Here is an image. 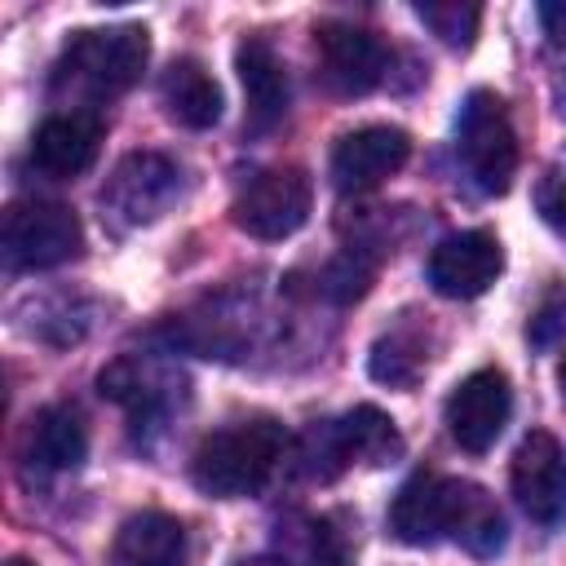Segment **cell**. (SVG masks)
<instances>
[{"label":"cell","instance_id":"obj_21","mask_svg":"<svg viewBox=\"0 0 566 566\" xmlns=\"http://www.w3.org/2000/svg\"><path fill=\"white\" fill-rule=\"evenodd\" d=\"M535 212H539V221H544L557 239H566V172H562V168H548V172L535 181Z\"/></svg>","mask_w":566,"mask_h":566},{"label":"cell","instance_id":"obj_23","mask_svg":"<svg viewBox=\"0 0 566 566\" xmlns=\"http://www.w3.org/2000/svg\"><path fill=\"white\" fill-rule=\"evenodd\" d=\"M239 566H287L283 557H243Z\"/></svg>","mask_w":566,"mask_h":566},{"label":"cell","instance_id":"obj_5","mask_svg":"<svg viewBox=\"0 0 566 566\" xmlns=\"http://www.w3.org/2000/svg\"><path fill=\"white\" fill-rule=\"evenodd\" d=\"M0 248H4L9 270H53V265H66L71 256H80L84 230L66 203L22 199V203H9V212H4Z\"/></svg>","mask_w":566,"mask_h":566},{"label":"cell","instance_id":"obj_18","mask_svg":"<svg viewBox=\"0 0 566 566\" xmlns=\"http://www.w3.org/2000/svg\"><path fill=\"white\" fill-rule=\"evenodd\" d=\"M332 429H336L345 464H354V460L358 464H389V460L402 455V438H398L394 420L380 407H371V402L345 411L340 420H332Z\"/></svg>","mask_w":566,"mask_h":566},{"label":"cell","instance_id":"obj_10","mask_svg":"<svg viewBox=\"0 0 566 566\" xmlns=\"http://www.w3.org/2000/svg\"><path fill=\"white\" fill-rule=\"evenodd\" d=\"M509 416H513V389L500 367L469 371L447 398V429L469 455L491 451L495 438L504 433Z\"/></svg>","mask_w":566,"mask_h":566},{"label":"cell","instance_id":"obj_9","mask_svg":"<svg viewBox=\"0 0 566 566\" xmlns=\"http://www.w3.org/2000/svg\"><path fill=\"white\" fill-rule=\"evenodd\" d=\"M504 270V248L491 230H455L438 239V248L424 261V279L447 301H473L482 296Z\"/></svg>","mask_w":566,"mask_h":566},{"label":"cell","instance_id":"obj_3","mask_svg":"<svg viewBox=\"0 0 566 566\" xmlns=\"http://www.w3.org/2000/svg\"><path fill=\"white\" fill-rule=\"evenodd\" d=\"M283 455H287V429L274 416H252L208 433L190 460V478L203 495L243 500L274 478Z\"/></svg>","mask_w":566,"mask_h":566},{"label":"cell","instance_id":"obj_22","mask_svg":"<svg viewBox=\"0 0 566 566\" xmlns=\"http://www.w3.org/2000/svg\"><path fill=\"white\" fill-rule=\"evenodd\" d=\"M535 18H539L548 44H553V49H566V0H544V4L535 9Z\"/></svg>","mask_w":566,"mask_h":566},{"label":"cell","instance_id":"obj_8","mask_svg":"<svg viewBox=\"0 0 566 566\" xmlns=\"http://www.w3.org/2000/svg\"><path fill=\"white\" fill-rule=\"evenodd\" d=\"M509 482L531 522L539 526L566 522V447L548 429H531L517 442Z\"/></svg>","mask_w":566,"mask_h":566},{"label":"cell","instance_id":"obj_11","mask_svg":"<svg viewBox=\"0 0 566 566\" xmlns=\"http://www.w3.org/2000/svg\"><path fill=\"white\" fill-rule=\"evenodd\" d=\"M411 159V137L394 124H363L354 133H345L332 150V181L345 195H363L376 190L380 181H389L402 164Z\"/></svg>","mask_w":566,"mask_h":566},{"label":"cell","instance_id":"obj_24","mask_svg":"<svg viewBox=\"0 0 566 566\" xmlns=\"http://www.w3.org/2000/svg\"><path fill=\"white\" fill-rule=\"evenodd\" d=\"M557 380H562V394H566V354H562V367H557Z\"/></svg>","mask_w":566,"mask_h":566},{"label":"cell","instance_id":"obj_12","mask_svg":"<svg viewBox=\"0 0 566 566\" xmlns=\"http://www.w3.org/2000/svg\"><path fill=\"white\" fill-rule=\"evenodd\" d=\"M177 177H181L177 164L164 159V155H150V150L128 155V159L111 172V181H106V190H102V212L119 217L124 226L155 221V217L172 203Z\"/></svg>","mask_w":566,"mask_h":566},{"label":"cell","instance_id":"obj_1","mask_svg":"<svg viewBox=\"0 0 566 566\" xmlns=\"http://www.w3.org/2000/svg\"><path fill=\"white\" fill-rule=\"evenodd\" d=\"M389 535L411 548L455 539L473 557H495L509 539V526L486 486L442 473H416L389 504Z\"/></svg>","mask_w":566,"mask_h":566},{"label":"cell","instance_id":"obj_14","mask_svg":"<svg viewBox=\"0 0 566 566\" xmlns=\"http://www.w3.org/2000/svg\"><path fill=\"white\" fill-rule=\"evenodd\" d=\"M234 71H239V84H243V97H248L243 128H248V133H270V128H279L283 115H287L292 88H287V66L279 62L274 44L261 40V35H248V40L234 49Z\"/></svg>","mask_w":566,"mask_h":566},{"label":"cell","instance_id":"obj_13","mask_svg":"<svg viewBox=\"0 0 566 566\" xmlns=\"http://www.w3.org/2000/svg\"><path fill=\"white\" fill-rule=\"evenodd\" d=\"M102 150V115L97 111H57L31 137V164L57 181L93 168Z\"/></svg>","mask_w":566,"mask_h":566},{"label":"cell","instance_id":"obj_17","mask_svg":"<svg viewBox=\"0 0 566 566\" xmlns=\"http://www.w3.org/2000/svg\"><path fill=\"white\" fill-rule=\"evenodd\" d=\"M159 97L164 111L181 124V128H212L221 119V84L212 80V71L199 57H177L168 62V71L159 75Z\"/></svg>","mask_w":566,"mask_h":566},{"label":"cell","instance_id":"obj_6","mask_svg":"<svg viewBox=\"0 0 566 566\" xmlns=\"http://www.w3.org/2000/svg\"><path fill=\"white\" fill-rule=\"evenodd\" d=\"M310 203H314V186L305 168L296 164L261 168L234 195L230 221L252 239H287L310 221Z\"/></svg>","mask_w":566,"mask_h":566},{"label":"cell","instance_id":"obj_4","mask_svg":"<svg viewBox=\"0 0 566 566\" xmlns=\"http://www.w3.org/2000/svg\"><path fill=\"white\" fill-rule=\"evenodd\" d=\"M455 150L482 195H509L517 177V133L491 88H473L455 115Z\"/></svg>","mask_w":566,"mask_h":566},{"label":"cell","instance_id":"obj_25","mask_svg":"<svg viewBox=\"0 0 566 566\" xmlns=\"http://www.w3.org/2000/svg\"><path fill=\"white\" fill-rule=\"evenodd\" d=\"M4 566H35V562H27V557H9Z\"/></svg>","mask_w":566,"mask_h":566},{"label":"cell","instance_id":"obj_20","mask_svg":"<svg viewBox=\"0 0 566 566\" xmlns=\"http://www.w3.org/2000/svg\"><path fill=\"white\" fill-rule=\"evenodd\" d=\"M371 376L380 385H411L424 367V354H420V340H407L402 332H389L371 345Z\"/></svg>","mask_w":566,"mask_h":566},{"label":"cell","instance_id":"obj_7","mask_svg":"<svg viewBox=\"0 0 566 566\" xmlns=\"http://www.w3.org/2000/svg\"><path fill=\"white\" fill-rule=\"evenodd\" d=\"M314 49H318L323 84L345 97L371 93L389 71V49L380 44V35H371L367 27L340 22V18H327L314 27Z\"/></svg>","mask_w":566,"mask_h":566},{"label":"cell","instance_id":"obj_2","mask_svg":"<svg viewBox=\"0 0 566 566\" xmlns=\"http://www.w3.org/2000/svg\"><path fill=\"white\" fill-rule=\"evenodd\" d=\"M150 57L146 27H102V31H75L53 66V93L80 102L84 111L97 102H111L128 93Z\"/></svg>","mask_w":566,"mask_h":566},{"label":"cell","instance_id":"obj_19","mask_svg":"<svg viewBox=\"0 0 566 566\" xmlns=\"http://www.w3.org/2000/svg\"><path fill=\"white\" fill-rule=\"evenodd\" d=\"M416 18L451 49H469L482 22V4H460V0H424L416 4Z\"/></svg>","mask_w":566,"mask_h":566},{"label":"cell","instance_id":"obj_16","mask_svg":"<svg viewBox=\"0 0 566 566\" xmlns=\"http://www.w3.org/2000/svg\"><path fill=\"white\" fill-rule=\"evenodd\" d=\"M22 455L49 473H62V469H80L84 455H88V433H84V420L75 416V407H62V402H49L31 416L27 424V438H22Z\"/></svg>","mask_w":566,"mask_h":566},{"label":"cell","instance_id":"obj_15","mask_svg":"<svg viewBox=\"0 0 566 566\" xmlns=\"http://www.w3.org/2000/svg\"><path fill=\"white\" fill-rule=\"evenodd\" d=\"M111 566H190L186 526L172 513H159V509L133 513L115 531Z\"/></svg>","mask_w":566,"mask_h":566}]
</instances>
